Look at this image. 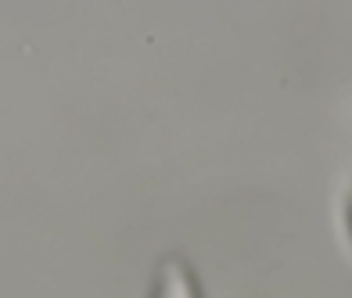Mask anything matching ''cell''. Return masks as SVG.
Here are the masks:
<instances>
[{
  "mask_svg": "<svg viewBox=\"0 0 352 298\" xmlns=\"http://www.w3.org/2000/svg\"><path fill=\"white\" fill-rule=\"evenodd\" d=\"M342 219H345V238H349V244H352V187H349V198H345Z\"/></svg>",
  "mask_w": 352,
  "mask_h": 298,
  "instance_id": "cell-2",
  "label": "cell"
},
{
  "mask_svg": "<svg viewBox=\"0 0 352 298\" xmlns=\"http://www.w3.org/2000/svg\"><path fill=\"white\" fill-rule=\"evenodd\" d=\"M148 298H205V291H201L198 273L190 270V262L173 252L158 262Z\"/></svg>",
  "mask_w": 352,
  "mask_h": 298,
  "instance_id": "cell-1",
  "label": "cell"
}]
</instances>
